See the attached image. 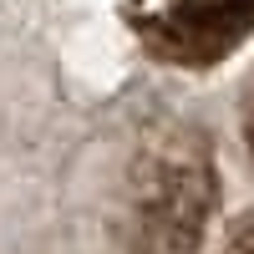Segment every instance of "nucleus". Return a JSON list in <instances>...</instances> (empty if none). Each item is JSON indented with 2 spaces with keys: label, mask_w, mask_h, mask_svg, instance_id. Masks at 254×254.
Here are the masks:
<instances>
[{
  "label": "nucleus",
  "mask_w": 254,
  "mask_h": 254,
  "mask_svg": "<svg viewBox=\"0 0 254 254\" xmlns=\"http://www.w3.org/2000/svg\"><path fill=\"white\" fill-rule=\"evenodd\" d=\"M214 158L193 132H158L122 183L117 234L127 254H193L214 214Z\"/></svg>",
  "instance_id": "nucleus-1"
},
{
  "label": "nucleus",
  "mask_w": 254,
  "mask_h": 254,
  "mask_svg": "<svg viewBox=\"0 0 254 254\" xmlns=\"http://www.w3.org/2000/svg\"><path fill=\"white\" fill-rule=\"evenodd\" d=\"M244 127H249V158H254V102H249V117H244Z\"/></svg>",
  "instance_id": "nucleus-2"
}]
</instances>
